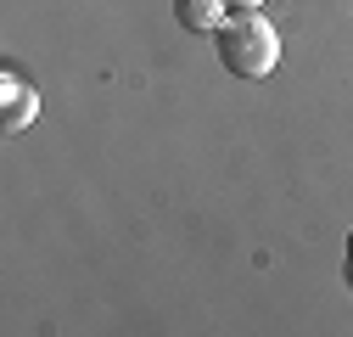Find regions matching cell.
<instances>
[{
	"label": "cell",
	"mask_w": 353,
	"mask_h": 337,
	"mask_svg": "<svg viewBox=\"0 0 353 337\" xmlns=\"http://www.w3.org/2000/svg\"><path fill=\"white\" fill-rule=\"evenodd\" d=\"M213 51L236 79H263L281 62V34H275V23L263 12H241V17H230L213 34Z\"/></svg>",
	"instance_id": "cell-1"
},
{
	"label": "cell",
	"mask_w": 353,
	"mask_h": 337,
	"mask_svg": "<svg viewBox=\"0 0 353 337\" xmlns=\"http://www.w3.org/2000/svg\"><path fill=\"white\" fill-rule=\"evenodd\" d=\"M34 118H39V90H34V84H23V79L6 68V73H0V124H6V135L28 130Z\"/></svg>",
	"instance_id": "cell-2"
},
{
	"label": "cell",
	"mask_w": 353,
	"mask_h": 337,
	"mask_svg": "<svg viewBox=\"0 0 353 337\" xmlns=\"http://www.w3.org/2000/svg\"><path fill=\"white\" fill-rule=\"evenodd\" d=\"M174 17H180V28H191V34H219L230 23V6L225 0H174Z\"/></svg>",
	"instance_id": "cell-3"
},
{
	"label": "cell",
	"mask_w": 353,
	"mask_h": 337,
	"mask_svg": "<svg viewBox=\"0 0 353 337\" xmlns=\"http://www.w3.org/2000/svg\"><path fill=\"white\" fill-rule=\"evenodd\" d=\"M225 6H230V17H241V12H258L263 0H225Z\"/></svg>",
	"instance_id": "cell-4"
},
{
	"label": "cell",
	"mask_w": 353,
	"mask_h": 337,
	"mask_svg": "<svg viewBox=\"0 0 353 337\" xmlns=\"http://www.w3.org/2000/svg\"><path fill=\"white\" fill-rule=\"evenodd\" d=\"M347 281H353V253H347Z\"/></svg>",
	"instance_id": "cell-5"
},
{
	"label": "cell",
	"mask_w": 353,
	"mask_h": 337,
	"mask_svg": "<svg viewBox=\"0 0 353 337\" xmlns=\"http://www.w3.org/2000/svg\"><path fill=\"white\" fill-rule=\"evenodd\" d=\"M347 253H353V236H347Z\"/></svg>",
	"instance_id": "cell-6"
}]
</instances>
